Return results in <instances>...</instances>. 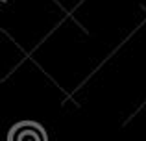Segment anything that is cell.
I'll return each instance as SVG.
<instances>
[{"instance_id":"cell-1","label":"cell","mask_w":146,"mask_h":141,"mask_svg":"<svg viewBox=\"0 0 146 141\" xmlns=\"http://www.w3.org/2000/svg\"><path fill=\"white\" fill-rule=\"evenodd\" d=\"M9 141H44V138L37 124L26 123V124H19V126L13 128Z\"/></svg>"}]
</instances>
